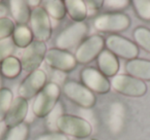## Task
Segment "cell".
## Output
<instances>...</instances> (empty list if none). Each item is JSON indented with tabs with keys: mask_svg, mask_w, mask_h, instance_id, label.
<instances>
[{
	"mask_svg": "<svg viewBox=\"0 0 150 140\" xmlns=\"http://www.w3.org/2000/svg\"><path fill=\"white\" fill-rule=\"evenodd\" d=\"M125 71L129 75L142 82H150V61L145 59H134L125 63Z\"/></svg>",
	"mask_w": 150,
	"mask_h": 140,
	"instance_id": "e0dca14e",
	"label": "cell"
},
{
	"mask_svg": "<svg viewBox=\"0 0 150 140\" xmlns=\"http://www.w3.org/2000/svg\"><path fill=\"white\" fill-rule=\"evenodd\" d=\"M35 140H69V139L64 134L52 132V133H46V134L39 135L38 137H36Z\"/></svg>",
	"mask_w": 150,
	"mask_h": 140,
	"instance_id": "4dcf8cb0",
	"label": "cell"
},
{
	"mask_svg": "<svg viewBox=\"0 0 150 140\" xmlns=\"http://www.w3.org/2000/svg\"><path fill=\"white\" fill-rule=\"evenodd\" d=\"M105 45L113 55L127 61L134 60L139 55V48L137 44L117 34L108 36V38L105 40Z\"/></svg>",
	"mask_w": 150,
	"mask_h": 140,
	"instance_id": "30bf717a",
	"label": "cell"
},
{
	"mask_svg": "<svg viewBox=\"0 0 150 140\" xmlns=\"http://www.w3.org/2000/svg\"><path fill=\"white\" fill-rule=\"evenodd\" d=\"M13 40L16 46L26 48L33 41V34L31 29L26 25H18L13 33Z\"/></svg>",
	"mask_w": 150,
	"mask_h": 140,
	"instance_id": "44dd1931",
	"label": "cell"
},
{
	"mask_svg": "<svg viewBox=\"0 0 150 140\" xmlns=\"http://www.w3.org/2000/svg\"><path fill=\"white\" fill-rule=\"evenodd\" d=\"M45 42L34 40L30 45H28L21 54L20 62L22 65V70L32 72L37 70L38 67L44 60L46 54Z\"/></svg>",
	"mask_w": 150,
	"mask_h": 140,
	"instance_id": "ba28073f",
	"label": "cell"
},
{
	"mask_svg": "<svg viewBox=\"0 0 150 140\" xmlns=\"http://www.w3.org/2000/svg\"><path fill=\"white\" fill-rule=\"evenodd\" d=\"M62 134L75 138H86L92 134V126L86 119L72 114H62L56 123Z\"/></svg>",
	"mask_w": 150,
	"mask_h": 140,
	"instance_id": "7a4b0ae2",
	"label": "cell"
},
{
	"mask_svg": "<svg viewBox=\"0 0 150 140\" xmlns=\"http://www.w3.org/2000/svg\"><path fill=\"white\" fill-rule=\"evenodd\" d=\"M43 9L48 16L54 20H62L65 18L67 11L65 1L63 0H45L42 2Z\"/></svg>",
	"mask_w": 150,
	"mask_h": 140,
	"instance_id": "7402d4cb",
	"label": "cell"
},
{
	"mask_svg": "<svg viewBox=\"0 0 150 140\" xmlns=\"http://www.w3.org/2000/svg\"><path fill=\"white\" fill-rule=\"evenodd\" d=\"M110 84L117 93L125 96L142 97L147 92L145 82L129 74H117L112 77Z\"/></svg>",
	"mask_w": 150,
	"mask_h": 140,
	"instance_id": "5b68a950",
	"label": "cell"
},
{
	"mask_svg": "<svg viewBox=\"0 0 150 140\" xmlns=\"http://www.w3.org/2000/svg\"><path fill=\"white\" fill-rule=\"evenodd\" d=\"M15 29V23L11 19L8 18L0 19V40L8 38L11 35H13Z\"/></svg>",
	"mask_w": 150,
	"mask_h": 140,
	"instance_id": "f1b7e54d",
	"label": "cell"
},
{
	"mask_svg": "<svg viewBox=\"0 0 150 140\" xmlns=\"http://www.w3.org/2000/svg\"><path fill=\"white\" fill-rule=\"evenodd\" d=\"M99 71L106 77H114L119 70V61L115 55L108 50H103L97 58Z\"/></svg>",
	"mask_w": 150,
	"mask_h": 140,
	"instance_id": "9a60e30c",
	"label": "cell"
},
{
	"mask_svg": "<svg viewBox=\"0 0 150 140\" xmlns=\"http://www.w3.org/2000/svg\"><path fill=\"white\" fill-rule=\"evenodd\" d=\"M16 48L13 38H4L0 40V63L11 56Z\"/></svg>",
	"mask_w": 150,
	"mask_h": 140,
	"instance_id": "4316f807",
	"label": "cell"
},
{
	"mask_svg": "<svg viewBox=\"0 0 150 140\" xmlns=\"http://www.w3.org/2000/svg\"><path fill=\"white\" fill-rule=\"evenodd\" d=\"M131 4L129 0H108L103 1V7L107 9L109 13H120L119 11L127 9Z\"/></svg>",
	"mask_w": 150,
	"mask_h": 140,
	"instance_id": "83f0119b",
	"label": "cell"
},
{
	"mask_svg": "<svg viewBox=\"0 0 150 140\" xmlns=\"http://www.w3.org/2000/svg\"><path fill=\"white\" fill-rule=\"evenodd\" d=\"M86 3H88V4H92V5H90L91 6V9H101V7L103 6V1H88V2H86Z\"/></svg>",
	"mask_w": 150,
	"mask_h": 140,
	"instance_id": "1f68e13d",
	"label": "cell"
},
{
	"mask_svg": "<svg viewBox=\"0 0 150 140\" xmlns=\"http://www.w3.org/2000/svg\"><path fill=\"white\" fill-rule=\"evenodd\" d=\"M105 40L100 35H92L86 38L75 50V60L79 64H88L94 61L104 50Z\"/></svg>",
	"mask_w": 150,
	"mask_h": 140,
	"instance_id": "52a82bcc",
	"label": "cell"
},
{
	"mask_svg": "<svg viewBox=\"0 0 150 140\" xmlns=\"http://www.w3.org/2000/svg\"><path fill=\"white\" fill-rule=\"evenodd\" d=\"M30 27L33 36L38 41L45 42L52 36V24L50 16L46 14L42 6H38L31 11Z\"/></svg>",
	"mask_w": 150,
	"mask_h": 140,
	"instance_id": "9c48e42d",
	"label": "cell"
},
{
	"mask_svg": "<svg viewBox=\"0 0 150 140\" xmlns=\"http://www.w3.org/2000/svg\"><path fill=\"white\" fill-rule=\"evenodd\" d=\"M44 60L52 68L60 72H70L77 65L73 55L57 48L48 50L45 54Z\"/></svg>",
	"mask_w": 150,
	"mask_h": 140,
	"instance_id": "4fadbf2b",
	"label": "cell"
},
{
	"mask_svg": "<svg viewBox=\"0 0 150 140\" xmlns=\"http://www.w3.org/2000/svg\"><path fill=\"white\" fill-rule=\"evenodd\" d=\"M88 30V26L83 22H75L69 25L57 36L54 41L57 48L67 52V50L79 45L83 41Z\"/></svg>",
	"mask_w": 150,
	"mask_h": 140,
	"instance_id": "3957f363",
	"label": "cell"
},
{
	"mask_svg": "<svg viewBox=\"0 0 150 140\" xmlns=\"http://www.w3.org/2000/svg\"><path fill=\"white\" fill-rule=\"evenodd\" d=\"M61 95V89L56 82H50L44 86L35 97L32 110L37 117H45L58 104Z\"/></svg>",
	"mask_w": 150,
	"mask_h": 140,
	"instance_id": "6da1fadb",
	"label": "cell"
},
{
	"mask_svg": "<svg viewBox=\"0 0 150 140\" xmlns=\"http://www.w3.org/2000/svg\"><path fill=\"white\" fill-rule=\"evenodd\" d=\"M125 108L120 102H114L110 105L107 113V126L111 133L117 134L125 125Z\"/></svg>",
	"mask_w": 150,
	"mask_h": 140,
	"instance_id": "2e32d148",
	"label": "cell"
},
{
	"mask_svg": "<svg viewBox=\"0 0 150 140\" xmlns=\"http://www.w3.org/2000/svg\"><path fill=\"white\" fill-rule=\"evenodd\" d=\"M9 11L19 25H26L30 21L31 11L27 1L24 0H11L9 1Z\"/></svg>",
	"mask_w": 150,
	"mask_h": 140,
	"instance_id": "ac0fdd59",
	"label": "cell"
},
{
	"mask_svg": "<svg viewBox=\"0 0 150 140\" xmlns=\"http://www.w3.org/2000/svg\"><path fill=\"white\" fill-rule=\"evenodd\" d=\"M63 93L69 100L83 108H92L96 104L94 93L82 84L74 80H68L63 85Z\"/></svg>",
	"mask_w": 150,
	"mask_h": 140,
	"instance_id": "8992f818",
	"label": "cell"
},
{
	"mask_svg": "<svg viewBox=\"0 0 150 140\" xmlns=\"http://www.w3.org/2000/svg\"><path fill=\"white\" fill-rule=\"evenodd\" d=\"M65 6L68 16L75 22H83L88 16V6L82 0H67Z\"/></svg>",
	"mask_w": 150,
	"mask_h": 140,
	"instance_id": "d6986e66",
	"label": "cell"
},
{
	"mask_svg": "<svg viewBox=\"0 0 150 140\" xmlns=\"http://www.w3.org/2000/svg\"><path fill=\"white\" fill-rule=\"evenodd\" d=\"M28 113V101L25 99L18 97L13 101L6 115L4 123L7 128H13L16 126L23 123L26 115Z\"/></svg>",
	"mask_w": 150,
	"mask_h": 140,
	"instance_id": "5bb4252c",
	"label": "cell"
},
{
	"mask_svg": "<svg viewBox=\"0 0 150 140\" xmlns=\"http://www.w3.org/2000/svg\"><path fill=\"white\" fill-rule=\"evenodd\" d=\"M13 101V92L9 89H0V122L4 121L5 115H6Z\"/></svg>",
	"mask_w": 150,
	"mask_h": 140,
	"instance_id": "cb8c5ba5",
	"label": "cell"
},
{
	"mask_svg": "<svg viewBox=\"0 0 150 140\" xmlns=\"http://www.w3.org/2000/svg\"><path fill=\"white\" fill-rule=\"evenodd\" d=\"M134 39L137 45L150 54V29L146 27H138L134 30Z\"/></svg>",
	"mask_w": 150,
	"mask_h": 140,
	"instance_id": "603a6c76",
	"label": "cell"
},
{
	"mask_svg": "<svg viewBox=\"0 0 150 140\" xmlns=\"http://www.w3.org/2000/svg\"><path fill=\"white\" fill-rule=\"evenodd\" d=\"M46 84V74L43 70L37 69L30 72L19 87V96L25 100L37 96V94L44 88Z\"/></svg>",
	"mask_w": 150,
	"mask_h": 140,
	"instance_id": "7c38bea8",
	"label": "cell"
},
{
	"mask_svg": "<svg viewBox=\"0 0 150 140\" xmlns=\"http://www.w3.org/2000/svg\"><path fill=\"white\" fill-rule=\"evenodd\" d=\"M80 80L86 88L93 93L106 94L110 91L111 84L108 78L94 67H86L80 72Z\"/></svg>",
	"mask_w": 150,
	"mask_h": 140,
	"instance_id": "8fae6325",
	"label": "cell"
},
{
	"mask_svg": "<svg viewBox=\"0 0 150 140\" xmlns=\"http://www.w3.org/2000/svg\"><path fill=\"white\" fill-rule=\"evenodd\" d=\"M7 7L3 4H0V19L5 18V16L7 15Z\"/></svg>",
	"mask_w": 150,
	"mask_h": 140,
	"instance_id": "d6a6232c",
	"label": "cell"
},
{
	"mask_svg": "<svg viewBox=\"0 0 150 140\" xmlns=\"http://www.w3.org/2000/svg\"><path fill=\"white\" fill-rule=\"evenodd\" d=\"M29 136V127L27 124H20L13 128H11L6 134L4 140H27Z\"/></svg>",
	"mask_w": 150,
	"mask_h": 140,
	"instance_id": "d4e9b609",
	"label": "cell"
},
{
	"mask_svg": "<svg viewBox=\"0 0 150 140\" xmlns=\"http://www.w3.org/2000/svg\"><path fill=\"white\" fill-rule=\"evenodd\" d=\"M132 4L137 16L141 20L150 22V1L149 0H134Z\"/></svg>",
	"mask_w": 150,
	"mask_h": 140,
	"instance_id": "484cf974",
	"label": "cell"
},
{
	"mask_svg": "<svg viewBox=\"0 0 150 140\" xmlns=\"http://www.w3.org/2000/svg\"><path fill=\"white\" fill-rule=\"evenodd\" d=\"M28 5H32V6H34V9H36V7H38V5L41 3V1H39V0H35V1H27Z\"/></svg>",
	"mask_w": 150,
	"mask_h": 140,
	"instance_id": "836d02e7",
	"label": "cell"
},
{
	"mask_svg": "<svg viewBox=\"0 0 150 140\" xmlns=\"http://www.w3.org/2000/svg\"><path fill=\"white\" fill-rule=\"evenodd\" d=\"M131 25V19L123 13H106L98 16L94 20V28L100 32L125 31Z\"/></svg>",
	"mask_w": 150,
	"mask_h": 140,
	"instance_id": "277c9868",
	"label": "cell"
},
{
	"mask_svg": "<svg viewBox=\"0 0 150 140\" xmlns=\"http://www.w3.org/2000/svg\"><path fill=\"white\" fill-rule=\"evenodd\" d=\"M62 112V106H61L60 103H58V104L56 105V107H54V109H52V111L50 113V117H48L47 122L48 124H50V126H52V128H56V123H57V119H59V117H61V115L63 114ZM57 129V128H56Z\"/></svg>",
	"mask_w": 150,
	"mask_h": 140,
	"instance_id": "f546056e",
	"label": "cell"
},
{
	"mask_svg": "<svg viewBox=\"0 0 150 140\" xmlns=\"http://www.w3.org/2000/svg\"><path fill=\"white\" fill-rule=\"evenodd\" d=\"M22 71V65L19 59L11 56L0 64V72L6 78H16L20 75Z\"/></svg>",
	"mask_w": 150,
	"mask_h": 140,
	"instance_id": "ffe728a7",
	"label": "cell"
}]
</instances>
